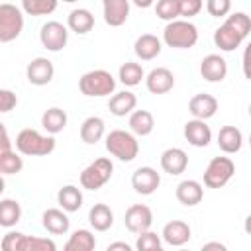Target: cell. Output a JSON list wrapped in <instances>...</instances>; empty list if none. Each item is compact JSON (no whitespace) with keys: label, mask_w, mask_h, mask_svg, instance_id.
I'll use <instances>...</instances> for the list:
<instances>
[{"label":"cell","mask_w":251,"mask_h":251,"mask_svg":"<svg viewBox=\"0 0 251 251\" xmlns=\"http://www.w3.org/2000/svg\"><path fill=\"white\" fill-rule=\"evenodd\" d=\"M6 151H12V139L8 135L6 126L0 122V153H6Z\"/></svg>","instance_id":"44"},{"label":"cell","mask_w":251,"mask_h":251,"mask_svg":"<svg viewBox=\"0 0 251 251\" xmlns=\"http://www.w3.org/2000/svg\"><path fill=\"white\" fill-rule=\"evenodd\" d=\"M106 251H133V249H131V245L126 243V241H114V243H110V245L106 247Z\"/></svg>","instance_id":"45"},{"label":"cell","mask_w":251,"mask_h":251,"mask_svg":"<svg viewBox=\"0 0 251 251\" xmlns=\"http://www.w3.org/2000/svg\"><path fill=\"white\" fill-rule=\"evenodd\" d=\"M202 0H178V16L190 18L202 10Z\"/></svg>","instance_id":"42"},{"label":"cell","mask_w":251,"mask_h":251,"mask_svg":"<svg viewBox=\"0 0 251 251\" xmlns=\"http://www.w3.org/2000/svg\"><path fill=\"white\" fill-rule=\"evenodd\" d=\"M18 104V96L16 92L8 90V88H0V114H6V112H12Z\"/></svg>","instance_id":"43"},{"label":"cell","mask_w":251,"mask_h":251,"mask_svg":"<svg viewBox=\"0 0 251 251\" xmlns=\"http://www.w3.org/2000/svg\"><path fill=\"white\" fill-rule=\"evenodd\" d=\"M20 251H57V243L49 237H35V235H24Z\"/></svg>","instance_id":"35"},{"label":"cell","mask_w":251,"mask_h":251,"mask_svg":"<svg viewBox=\"0 0 251 251\" xmlns=\"http://www.w3.org/2000/svg\"><path fill=\"white\" fill-rule=\"evenodd\" d=\"M41 126L49 135H57L67 127V112L61 108H49L41 116Z\"/></svg>","instance_id":"27"},{"label":"cell","mask_w":251,"mask_h":251,"mask_svg":"<svg viewBox=\"0 0 251 251\" xmlns=\"http://www.w3.org/2000/svg\"><path fill=\"white\" fill-rule=\"evenodd\" d=\"M106 149L116 159H120L124 163H129L137 157L139 143H137L133 133H129L126 129H114L106 135Z\"/></svg>","instance_id":"4"},{"label":"cell","mask_w":251,"mask_h":251,"mask_svg":"<svg viewBox=\"0 0 251 251\" xmlns=\"http://www.w3.org/2000/svg\"><path fill=\"white\" fill-rule=\"evenodd\" d=\"M20 10L29 16H47L57 10V0H22Z\"/></svg>","instance_id":"34"},{"label":"cell","mask_w":251,"mask_h":251,"mask_svg":"<svg viewBox=\"0 0 251 251\" xmlns=\"http://www.w3.org/2000/svg\"><path fill=\"white\" fill-rule=\"evenodd\" d=\"M200 75L204 80L208 82H222L227 75V63L224 57L212 53V55H206L200 63Z\"/></svg>","instance_id":"12"},{"label":"cell","mask_w":251,"mask_h":251,"mask_svg":"<svg viewBox=\"0 0 251 251\" xmlns=\"http://www.w3.org/2000/svg\"><path fill=\"white\" fill-rule=\"evenodd\" d=\"M24 29V12L20 6L4 2L0 4V43H10L20 37Z\"/></svg>","instance_id":"5"},{"label":"cell","mask_w":251,"mask_h":251,"mask_svg":"<svg viewBox=\"0 0 251 251\" xmlns=\"http://www.w3.org/2000/svg\"><path fill=\"white\" fill-rule=\"evenodd\" d=\"M241 145H243V133H241L239 127H235V126L220 127V131H218V147L224 153L233 155V153H237L241 149Z\"/></svg>","instance_id":"19"},{"label":"cell","mask_w":251,"mask_h":251,"mask_svg":"<svg viewBox=\"0 0 251 251\" xmlns=\"http://www.w3.org/2000/svg\"><path fill=\"white\" fill-rule=\"evenodd\" d=\"M163 239L173 247H182L190 239V226L182 220H171L163 227Z\"/></svg>","instance_id":"18"},{"label":"cell","mask_w":251,"mask_h":251,"mask_svg":"<svg viewBox=\"0 0 251 251\" xmlns=\"http://www.w3.org/2000/svg\"><path fill=\"white\" fill-rule=\"evenodd\" d=\"M4 190H6V182H4V176L0 175V194H2Z\"/></svg>","instance_id":"48"},{"label":"cell","mask_w":251,"mask_h":251,"mask_svg":"<svg viewBox=\"0 0 251 251\" xmlns=\"http://www.w3.org/2000/svg\"><path fill=\"white\" fill-rule=\"evenodd\" d=\"M235 175V163L229 157H214L204 171V184L208 188L226 186Z\"/></svg>","instance_id":"7"},{"label":"cell","mask_w":251,"mask_h":251,"mask_svg":"<svg viewBox=\"0 0 251 251\" xmlns=\"http://www.w3.org/2000/svg\"><path fill=\"white\" fill-rule=\"evenodd\" d=\"M25 233L22 231H8L4 237H2V251H20V245H22V239H24Z\"/></svg>","instance_id":"40"},{"label":"cell","mask_w":251,"mask_h":251,"mask_svg":"<svg viewBox=\"0 0 251 251\" xmlns=\"http://www.w3.org/2000/svg\"><path fill=\"white\" fill-rule=\"evenodd\" d=\"M135 106H137V96L129 90L116 92L108 102V110L118 118H124L127 114H131L135 110Z\"/></svg>","instance_id":"22"},{"label":"cell","mask_w":251,"mask_h":251,"mask_svg":"<svg viewBox=\"0 0 251 251\" xmlns=\"http://www.w3.org/2000/svg\"><path fill=\"white\" fill-rule=\"evenodd\" d=\"M96 239L88 229H76L67 243L63 245V251H94Z\"/></svg>","instance_id":"32"},{"label":"cell","mask_w":251,"mask_h":251,"mask_svg":"<svg viewBox=\"0 0 251 251\" xmlns=\"http://www.w3.org/2000/svg\"><path fill=\"white\" fill-rule=\"evenodd\" d=\"M67 25L71 31H75L76 35H84L94 27V16L86 10V8H76L69 14L67 18Z\"/></svg>","instance_id":"26"},{"label":"cell","mask_w":251,"mask_h":251,"mask_svg":"<svg viewBox=\"0 0 251 251\" xmlns=\"http://www.w3.org/2000/svg\"><path fill=\"white\" fill-rule=\"evenodd\" d=\"M82 192L75 184H67L57 192V202L63 208V212H78L82 208Z\"/></svg>","instance_id":"25"},{"label":"cell","mask_w":251,"mask_h":251,"mask_svg":"<svg viewBox=\"0 0 251 251\" xmlns=\"http://www.w3.org/2000/svg\"><path fill=\"white\" fill-rule=\"evenodd\" d=\"M41 224H43V227H45L49 233H53V235H63V233L69 231L71 220L67 218V214H65L63 210H59V208H49V210L43 212Z\"/></svg>","instance_id":"20"},{"label":"cell","mask_w":251,"mask_h":251,"mask_svg":"<svg viewBox=\"0 0 251 251\" xmlns=\"http://www.w3.org/2000/svg\"><path fill=\"white\" fill-rule=\"evenodd\" d=\"M159 245H161V235H157L155 231H143L137 235V241H135L137 251H149V249L159 247Z\"/></svg>","instance_id":"39"},{"label":"cell","mask_w":251,"mask_h":251,"mask_svg":"<svg viewBox=\"0 0 251 251\" xmlns=\"http://www.w3.org/2000/svg\"><path fill=\"white\" fill-rule=\"evenodd\" d=\"M188 112L194 116V120H202L206 122L208 118H212L218 112V100L212 94L206 92H198L190 98L188 102Z\"/></svg>","instance_id":"13"},{"label":"cell","mask_w":251,"mask_h":251,"mask_svg":"<svg viewBox=\"0 0 251 251\" xmlns=\"http://www.w3.org/2000/svg\"><path fill=\"white\" fill-rule=\"evenodd\" d=\"M112 173H114L112 161L106 159V157H100V159L92 161L80 173V186L86 188V190H98L112 178Z\"/></svg>","instance_id":"6"},{"label":"cell","mask_w":251,"mask_h":251,"mask_svg":"<svg viewBox=\"0 0 251 251\" xmlns=\"http://www.w3.org/2000/svg\"><path fill=\"white\" fill-rule=\"evenodd\" d=\"M104 131H106L104 120L98 118V116H90V118H86V120L82 122V126H80V139H82L84 143L92 145V143H96V141H100V139L104 137Z\"/></svg>","instance_id":"30"},{"label":"cell","mask_w":251,"mask_h":251,"mask_svg":"<svg viewBox=\"0 0 251 251\" xmlns=\"http://www.w3.org/2000/svg\"><path fill=\"white\" fill-rule=\"evenodd\" d=\"M200 251H227V247L224 243H220V241H208V243L202 245Z\"/></svg>","instance_id":"46"},{"label":"cell","mask_w":251,"mask_h":251,"mask_svg":"<svg viewBox=\"0 0 251 251\" xmlns=\"http://www.w3.org/2000/svg\"><path fill=\"white\" fill-rule=\"evenodd\" d=\"M188 167V155L180 147H169L161 155V169L173 176L182 175Z\"/></svg>","instance_id":"15"},{"label":"cell","mask_w":251,"mask_h":251,"mask_svg":"<svg viewBox=\"0 0 251 251\" xmlns=\"http://www.w3.org/2000/svg\"><path fill=\"white\" fill-rule=\"evenodd\" d=\"M206 10H208L210 16L220 18V16H226L231 10V2L229 0H208L206 2Z\"/></svg>","instance_id":"41"},{"label":"cell","mask_w":251,"mask_h":251,"mask_svg":"<svg viewBox=\"0 0 251 251\" xmlns=\"http://www.w3.org/2000/svg\"><path fill=\"white\" fill-rule=\"evenodd\" d=\"M155 127V118L151 112L147 110H135L131 112L129 116V129L133 135H139V137H145L153 131Z\"/></svg>","instance_id":"29"},{"label":"cell","mask_w":251,"mask_h":251,"mask_svg":"<svg viewBox=\"0 0 251 251\" xmlns=\"http://www.w3.org/2000/svg\"><path fill=\"white\" fill-rule=\"evenodd\" d=\"M25 75H27V80L35 86H45L53 80V75H55V67L53 63L47 59V57H35L27 69H25Z\"/></svg>","instance_id":"11"},{"label":"cell","mask_w":251,"mask_h":251,"mask_svg":"<svg viewBox=\"0 0 251 251\" xmlns=\"http://www.w3.org/2000/svg\"><path fill=\"white\" fill-rule=\"evenodd\" d=\"M176 251H188V249H182V247H180V249H176Z\"/></svg>","instance_id":"50"},{"label":"cell","mask_w":251,"mask_h":251,"mask_svg":"<svg viewBox=\"0 0 251 251\" xmlns=\"http://www.w3.org/2000/svg\"><path fill=\"white\" fill-rule=\"evenodd\" d=\"M133 51L141 61H151V59L159 57V53H161V39L153 33H143L135 39Z\"/></svg>","instance_id":"21"},{"label":"cell","mask_w":251,"mask_h":251,"mask_svg":"<svg viewBox=\"0 0 251 251\" xmlns=\"http://www.w3.org/2000/svg\"><path fill=\"white\" fill-rule=\"evenodd\" d=\"M22 218V206L14 198L0 200V227H14Z\"/></svg>","instance_id":"31"},{"label":"cell","mask_w":251,"mask_h":251,"mask_svg":"<svg viewBox=\"0 0 251 251\" xmlns=\"http://www.w3.org/2000/svg\"><path fill=\"white\" fill-rule=\"evenodd\" d=\"M157 18L165 22H175L178 18V0H159L155 4Z\"/></svg>","instance_id":"38"},{"label":"cell","mask_w":251,"mask_h":251,"mask_svg":"<svg viewBox=\"0 0 251 251\" xmlns=\"http://www.w3.org/2000/svg\"><path fill=\"white\" fill-rule=\"evenodd\" d=\"M104 22L112 27H120L126 24L129 16V0H104Z\"/></svg>","instance_id":"16"},{"label":"cell","mask_w":251,"mask_h":251,"mask_svg":"<svg viewBox=\"0 0 251 251\" xmlns=\"http://www.w3.org/2000/svg\"><path fill=\"white\" fill-rule=\"evenodd\" d=\"M224 24H227L235 33H239L243 39L249 35V31H251V18L245 14V12H233L231 16H227L226 18V22Z\"/></svg>","instance_id":"36"},{"label":"cell","mask_w":251,"mask_h":251,"mask_svg":"<svg viewBox=\"0 0 251 251\" xmlns=\"http://www.w3.org/2000/svg\"><path fill=\"white\" fill-rule=\"evenodd\" d=\"M204 198V188L196 180H182L176 186V200L184 206H196Z\"/></svg>","instance_id":"23"},{"label":"cell","mask_w":251,"mask_h":251,"mask_svg":"<svg viewBox=\"0 0 251 251\" xmlns=\"http://www.w3.org/2000/svg\"><path fill=\"white\" fill-rule=\"evenodd\" d=\"M153 2L151 0H145V2H141V0H135V6H139V8H147V6H151Z\"/></svg>","instance_id":"47"},{"label":"cell","mask_w":251,"mask_h":251,"mask_svg":"<svg viewBox=\"0 0 251 251\" xmlns=\"http://www.w3.org/2000/svg\"><path fill=\"white\" fill-rule=\"evenodd\" d=\"M39 41H41V45H43L47 51L57 53V51H61V49L67 45V41H69V31H67V27H65L61 22H55V20H53V22H47V24L41 25Z\"/></svg>","instance_id":"8"},{"label":"cell","mask_w":251,"mask_h":251,"mask_svg":"<svg viewBox=\"0 0 251 251\" xmlns=\"http://www.w3.org/2000/svg\"><path fill=\"white\" fill-rule=\"evenodd\" d=\"M88 222L96 231H108L114 226V212L106 204H94L88 212Z\"/></svg>","instance_id":"28"},{"label":"cell","mask_w":251,"mask_h":251,"mask_svg":"<svg viewBox=\"0 0 251 251\" xmlns=\"http://www.w3.org/2000/svg\"><path fill=\"white\" fill-rule=\"evenodd\" d=\"M16 149L27 157H43L55 151V137L41 135L39 131L25 127L16 135Z\"/></svg>","instance_id":"1"},{"label":"cell","mask_w":251,"mask_h":251,"mask_svg":"<svg viewBox=\"0 0 251 251\" xmlns=\"http://www.w3.org/2000/svg\"><path fill=\"white\" fill-rule=\"evenodd\" d=\"M184 137L194 147H206L212 141V129L202 120H188L184 124Z\"/></svg>","instance_id":"17"},{"label":"cell","mask_w":251,"mask_h":251,"mask_svg":"<svg viewBox=\"0 0 251 251\" xmlns=\"http://www.w3.org/2000/svg\"><path fill=\"white\" fill-rule=\"evenodd\" d=\"M145 86L151 94H165V92L173 90L175 76L167 67H157V69L149 71V75L145 76Z\"/></svg>","instance_id":"14"},{"label":"cell","mask_w":251,"mask_h":251,"mask_svg":"<svg viewBox=\"0 0 251 251\" xmlns=\"http://www.w3.org/2000/svg\"><path fill=\"white\" fill-rule=\"evenodd\" d=\"M118 78H120V82L126 84V86H137V84L145 78V73H143V69H141L139 63L127 61V63H124V65L120 67Z\"/></svg>","instance_id":"33"},{"label":"cell","mask_w":251,"mask_h":251,"mask_svg":"<svg viewBox=\"0 0 251 251\" xmlns=\"http://www.w3.org/2000/svg\"><path fill=\"white\" fill-rule=\"evenodd\" d=\"M78 88L84 96H110L116 90V78L112 76V73L104 71V69H94L88 71L80 76L78 80Z\"/></svg>","instance_id":"3"},{"label":"cell","mask_w":251,"mask_h":251,"mask_svg":"<svg viewBox=\"0 0 251 251\" xmlns=\"http://www.w3.org/2000/svg\"><path fill=\"white\" fill-rule=\"evenodd\" d=\"M149 251H165V249H163V247L159 245V247H153V249H149Z\"/></svg>","instance_id":"49"},{"label":"cell","mask_w":251,"mask_h":251,"mask_svg":"<svg viewBox=\"0 0 251 251\" xmlns=\"http://www.w3.org/2000/svg\"><path fill=\"white\" fill-rule=\"evenodd\" d=\"M159 184H161V175L153 167H139L131 175V186L137 194L149 196L159 188Z\"/></svg>","instance_id":"10"},{"label":"cell","mask_w":251,"mask_h":251,"mask_svg":"<svg viewBox=\"0 0 251 251\" xmlns=\"http://www.w3.org/2000/svg\"><path fill=\"white\" fill-rule=\"evenodd\" d=\"M24 169V161L16 151L0 153V175H16Z\"/></svg>","instance_id":"37"},{"label":"cell","mask_w":251,"mask_h":251,"mask_svg":"<svg viewBox=\"0 0 251 251\" xmlns=\"http://www.w3.org/2000/svg\"><path fill=\"white\" fill-rule=\"evenodd\" d=\"M124 224H126V227L131 233H137L139 235L143 231H149V227L153 224V212L145 204H133V206H129L126 210Z\"/></svg>","instance_id":"9"},{"label":"cell","mask_w":251,"mask_h":251,"mask_svg":"<svg viewBox=\"0 0 251 251\" xmlns=\"http://www.w3.org/2000/svg\"><path fill=\"white\" fill-rule=\"evenodd\" d=\"M241 41H243V37H241L239 33H235L227 24H222V25L214 31V43H216V47H220V51H224V53L235 51V49L241 45Z\"/></svg>","instance_id":"24"},{"label":"cell","mask_w":251,"mask_h":251,"mask_svg":"<svg viewBox=\"0 0 251 251\" xmlns=\"http://www.w3.org/2000/svg\"><path fill=\"white\" fill-rule=\"evenodd\" d=\"M163 41L175 49H190L198 41V29L188 20H175L165 25Z\"/></svg>","instance_id":"2"}]
</instances>
